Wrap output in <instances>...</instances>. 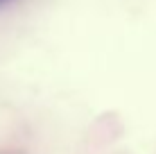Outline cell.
Returning <instances> with one entry per match:
<instances>
[{
	"label": "cell",
	"instance_id": "1",
	"mask_svg": "<svg viewBox=\"0 0 156 154\" xmlns=\"http://www.w3.org/2000/svg\"><path fill=\"white\" fill-rule=\"evenodd\" d=\"M7 2H12V0H0V7H5Z\"/></svg>",
	"mask_w": 156,
	"mask_h": 154
}]
</instances>
